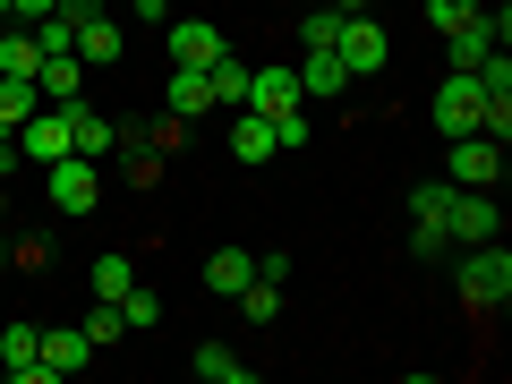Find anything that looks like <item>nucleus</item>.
<instances>
[{
	"mask_svg": "<svg viewBox=\"0 0 512 384\" xmlns=\"http://www.w3.org/2000/svg\"><path fill=\"white\" fill-rule=\"evenodd\" d=\"M444 43H453V69H461V77H470L478 60H487V52H504V43H495V35H487V26H478V18H470V26H453V35H444Z\"/></svg>",
	"mask_w": 512,
	"mask_h": 384,
	"instance_id": "5701e85b",
	"label": "nucleus"
},
{
	"mask_svg": "<svg viewBox=\"0 0 512 384\" xmlns=\"http://www.w3.org/2000/svg\"><path fill=\"white\" fill-rule=\"evenodd\" d=\"M77 333H86L94 350H111V342H120V333H128V316H120V299H94V308H86V325H77Z\"/></svg>",
	"mask_w": 512,
	"mask_h": 384,
	"instance_id": "393cba45",
	"label": "nucleus"
},
{
	"mask_svg": "<svg viewBox=\"0 0 512 384\" xmlns=\"http://www.w3.org/2000/svg\"><path fill=\"white\" fill-rule=\"evenodd\" d=\"M60 120H69V154H86V163L120 146V128H111L103 111H86V94H77V103H60Z\"/></svg>",
	"mask_w": 512,
	"mask_h": 384,
	"instance_id": "9b49d317",
	"label": "nucleus"
},
{
	"mask_svg": "<svg viewBox=\"0 0 512 384\" xmlns=\"http://www.w3.org/2000/svg\"><path fill=\"white\" fill-rule=\"evenodd\" d=\"M478 103H487V94H478V77H444V86H436V128H444V137H470V128H478Z\"/></svg>",
	"mask_w": 512,
	"mask_h": 384,
	"instance_id": "0eeeda50",
	"label": "nucleus"
},
{
	"mask_svg": "<svg viewBox=\"0 0 512 384\" xmlns=\"http://www.w3.org/2000/svg\"><path fill=\"white\" fill-rule=\"evenodd\" d=\"M231 154L239 163H274V120H256V111H231Z\"/></svg>",
	"mask_w": 512,
	"mask_h": 384,
	"instance_id": "4468645a",
	"label": "nucleus"
},
{
	"mask_svg": "<svg viewBox=\"0 0 512 384\" xmlns=\"http://www.w3.org/2000/svg\"><path fill=\"white\" fill-rule=\"evenodd\" d=\"M43 111V86H26V77H0V128H26Z\"/></svg>",
	"mask_w": 512,
	"mask_h": 384,
	"instance_id": "4be33fe9",
	"label": "nucleus"
},
{
	"mask_svg": "<svg viewBox=\"0 0 512 384\" xmlns=\"http://www.w3.org/2000/svg\"><path fill=\"white\" fill-rule=\"evenodd\" d=\"M0 367H9L18 384H52V367H43V333L35 325H9V333H0Z\"/></svg>",
	"mask_w": 512,
	"mask_h": 384,
	"instance_id": "f8f14e48",
	"label": "nucleus"
},
{
	"mask_svg": "<svg viewBox=\"0 0 512 384\" xmlns=\"http://www.w3.org/2000/svg\"><path fill=\"white\" fill-rule=\"evenodd\" d=\"M222 52H231V43H222L214 18H180V26H171V60H180V69H214Z\"/></svg>",
	"mask_w": 512,
	"mask_h": 384,
	"instance_id": "1a4fd4ad",
	"label": "nucleus"
},
{
	"mask_svg": "<svg viewBox=\"0 0 512 384\" xmlns=\"http://www.w3.org/2000/svg\"><path fill=\"white\" fill-rule=\"evenodd\" d=\"M239 308H248L256 325H274V316H282V282H265V274H256L248 291H239Z\"/></svg>",
	"mask_w": 512,
	"mask_h": 384,
	"instance_id": "c85d7f7f",
	"label": "nucleus"
},
{
	"mask_svg": "<svg viewBox=\"0 0 512 384\" xmlns=\"http://www.w3.org/2000/svg\"><path fill=\"white\" fill-rule=\"evenodd\" d=\"M18 163H26V154H18V137L0 128V180H18Z\"/></svg>",
	"mask_w": 512,
	"mask_h": 384,
	"instance_id": "2f4dec72",
	"label": "nucleus"
},
{
	"mask_svg": "<svg viewBox=\"0 0 512 384\" xmlns=\"http://www.w3.org/2000/svg\"><path fill=\"white\" fill-rule=\"evenodd\" d=\"M52 9H60V0H9V18H18V26H35V18H52Z\"/></svg>",
	"mask_w": 512,
	"mask_h": 384,
	"instance_id": "7c9ffc66",
	"label": "nucleus"
},
{
	"mask_svg": "<svg viewBox=\"0 0 512 384\" xmlns=\"http://www.w3.org/2000/svg\"><path fill=\"white\" fill-rule=\"evenodd\" d=\"M444 180H453V188H495V180H504V146H495L487 128L453 137V154H444Z\"/></svg>",
	"mask_w": 512,
	"mask_h": 384,
	"instance_id": "7ed1b4c3",
	"label": "nucleus"
},
{
	"mask_svg": "<svg viewBox=\"0 0 512 384\" xmlns=\"http://www.w3.org/2000/svg\"><path fill=\"white\" fill-rule=\"evenodd\" d=\"M35 69H43L35 35H26V26H0V77H26V86H35Z\"/></svg>",
	"mask_w": 512,
	"mask_h": 384,
	"instance_id": "6ab92c4d",
	"label": "nucleus"
},
{
	"mask_svg": "<svg viewBox=\"0 0 512 384\" xmlns=\"http://www.w3.org/2000/svg\"><path fill=\"white\" fill-rule=\"evenodd\" d=\"M478 18V0H427V26L436 35H453V26H470Z\"/></svg>",
	"mask_w": 512,
	"mask_h": 384,
	"instance_id": "c756f323",
	"label": "nucleus"
},
{
	"mask_svg": "<svg viewBox=\"0 0 512 384\" xmlns=\"http://www.w3.org/2000/svg\"><path fill=\"white\" fill-rule=\"evenodd\" d=\"M9 137H18V154H26V163H60V154H69V120H60V103H43L35 120H26V128H9Z\"/></svg>",
	"mask_w": 512,
	"mask_h": 384,
	"instance_id": "6e6552de",
	"label": "nucleus"
},
{
	"mask_svg": "<svg viewBox=\"0 0 512 384\" xmlns=\"http://www.w3.org/2000/svg\"><path fill=\"white\" fill-rule=\"evenodd\" d=\"M325 9H342V18H350V9H367V0H325Z\"/></svg>",
	"mask_w": 512,
	"mask_h": 384,
	"instance_id": "473e14b6",
	"label": "nucleus"
},
{
	"mask_svg": "<svg viewBox=\"0 0 512 384\" xmlns=\"http://www.w3.org/2000/svg\"><path fill=\"white\" fill-rule=\"evenodd\" d=\"M453 282H461L470 308H504V299H512V256H504V239H470V248L453 256Z\"/></svg>",
	"mask_w": 512,
	"mask_h": 384,
	"instance_id": "f257e3e1",
	"label": "nucleus"
},
{
	"mask_svg": "<svg viewBox=\"0 0 512 384\" xmlns=\"http://www.w3.org/2000/svg\"><path fill=\"white\" fill-rule=\"evenodd\" d=\"M120 316H128V333H154V325H163V299L128 282V291H120Z\"/></svg>",
	"mask_w": 512,
	"mask_h": 384,
	"instance_id": "cd10ccee",
	"label": "nucleus"
},
{
	"mask_svg": "<svg viewBox=\"0 0 512 384\" xmlns=\"http://www.w3.org/2000/svg\"><path fill=\"white\" fill-rule=\"evenodd\" d=\"M256 282V256L248 248H214V265H205V291H222V299H239Z\"/></svg>",
	"mask_w": 512,
	"mask_h": 384,
	"instance_id": "dca6fc26",
	"label": "nucleus"
},
{
	"mask_svg": "<svg viewBox=\"0 0 512 384\" xmlns=\"http://www.w3.org/2000/svg\"><path fill=\"white\" fill-rule=\"evenodd\" d=\"M86 359H94L86 333H43V367H52V376H86Z\"/></svg>",
	"mask_w": 512,
	"mask_h": 384,
	"instance_id": "aec40b11",
	"label": "nucleus"
},
{
	"mask_svg": "<svg viewBox=\"0 0 512 384\" xmlns=\"http://www.w3.org/2000/svg\"><path fill=\"white\" fill-rule=\"evenodd\" d=\"M35 86H43V103H77V94H86V60H77V52L43 60V69H35Z\"/></svg>",
	"mask_w": 512,
	"mask_h": 384,
	"instance_id": "2eb2a0df",
	"label": "nucleus"
},
{
	"mask_svg": "<svg viewBox=\"0 0 512 384\" xmlns=\"http://www.w3.org/2000/svg\"><path fill=\"white\" fill-rule=\"evenodd\" d=\"M453 214V180H419L410 188V222H444Z\"/></svg>",
	"mask_w": 512,
	"mask_h": 384,
	"instance_id": "bb28decb",
	"label": "nucleus"
},
{
	"mask_svg": "<svg viewBox=\"0 0 512 384\" xmlns=\"http://www.w3.org/2000/svg\"><path fill=\"white\" fill-rule=\"evenodd\" d=\"M333 60L350 69V86H367V77H384L393 43H384V26L367 18V9H350V18H342V35H333Z\"/></svg>",
	"mask_w": 512,
	"mask_h": 384,
	"instance_id": "f03ea898",
	"label": "nucleus"
},
{
	"mask_svg": "<svg viewBox=\"0 0 512 384\" xmlns=\"http://www.w3.org/2000/svg\"><path fill=\"white\" fill-rule=\"evenodd\" d=\"M205 77H214V111H239V103H248V60H239V52H222Z\"/></svg>",
	"mask_w": 512,
	"mask_h": 384,
	"instance_id": "412c9836",
	"label": "nucleus"
},
{
	"mask_svg": "<svg viewBox=\"0 0 512 384\" xmlns=\"http://www.w3.org/2000/svg\"><path fill=\"white\" fill-rule=\"evenodd\" d=\"M163 103H171V120H205V111H214V77H205V69H180V60H171Z\"/></svg>",
	"mask_w": 512,
	"mask_h": 384,
	"instance_id": "ddd939ff",
	"label": "nucleus"
},
{
	"mask_svg": "<svg viewBox=\"0 0 512 384\" xmlns=\"http://www.w3.org/2000/svg\"><path fill=\"white\" fill-rule=\"evenodd\" d=\"M43 188H52V214H94L103 171H94L86 154H60V163H43Z\"/></svg>",
	"mask_w": 512,
	"mask_h": 384,
	"instance_id": "20e7f679",
	"label": "nucleus"
},
{
	"mask_svg": "<svg viewBox=\"0 0 512 384\" xmlns=\"http://www.w3.org/2000/svg\"><path fill=\"white\" fill-rule=\"evenodd\" d=\"M495 188H453V214H444V231H453V248H470V239H495Z\"/></svg>",
	"mask_w": 512,
	"mask_h": 384,
	"instance_id": "423d86ee",
	"label": "nucleus"
},
{
	"mask_svg": "<svg viewBox=\"0 0 512 384\" xmlns=\"http://www.w3.org/2000/svg\"><path fill=\"white\" fill-rule=\"evenodd\" d=\"M111 9H128V0H111Z\"/></svg>",
	"mask_w": 512,
	"mask_h": 384,
	"instance_id": "72a5a7b5",
	"label": "nucleus"
},
{
	"mask_svg": "<svg viewBox=\"0 0 512 384\" xmlns=\"http://www.w3.org/2000/svg\"><path fill=\"white\" fill-rule=\"evenodd\" d=\"M333 35H342V9H325V0H316L308 18H299V52H333Z\"/></svg>",
	"mask_w": 512,
	"mask_h": 384,
	"instance_id": "a878e982",
	"label": "nucleus"
},
{
	"mask_svg": "<svg viewBox=\"0 0 512 384\" xmlns=\"http://www.w3.org/2000/svg\"><path fill=\"white\" fill-rule=\"evenodd\" d=\"M128 282H137V265H128V256H94V274H86V299H120Z\"/></svg>",
	"mask_w": 512,
	"mask_h": 384,
	"instance_id": "b1692460",
	"label": "nucleus"
},
{
	"mask_svg": "<svg viewBox=\"0 0 512 384\" xmlns=\"http://www.w3.org/2000/svg\"><path fill=\"white\" fill-rule=\"evenodd\" d=\"M299 94H316V103H333V94H350V69L333 52H308L299 60Z\"/></svg>",
	"mask_w": 512,
	"mask_h": 384,
	"instance_id": "f3484780",
	"label": "nucleus"
},
{
	"mask_svg": "<svg viewBox=\"0 0 512 384\" xmlns=\"http://www.w3.org/2000/svg\"><path fill=\"white\" fill-rule=\"evenodd\" d=\"M299 103H308V94H299V69H248V103H239V111H256V120H291Z\"/></svg>",
	"mask_w": 512,
	"mask_h": 384,
	"instance_id": "39448f33",
	"label": "nucleus"
},
{
	"mask_svg": "<svg viewBox=\"0 0 512 384\" xmlns=\"http://www.w3.org/2000/svg\"><path fill=\"white\" fill-rule=\"evenodd\" d=\"M188 367H197L205 384H248V376H256V367L239 359V350H222V342H197V359H188Z\"/></svg>",
	"mask_w": 512,
	"mask_h": 384,
	"instance_id": "a211bd4d",
	"label": "nucleus"
},
{
	"mask_svg": "<svg viewBox=\"0 0 512 384\" xmlns=\"http://www.w3.org/2000/svg\"><path fill=\"white\" fill-rule=\"evenodd\" d=\"M120 52H128L120 18H111V9H86V18H77V60H86V69H111Z\"/></svg>",
	"mask_w": 512,
	"mask_h": 384,
	"instance_id": "9d476101",
	"label": "nucleus"
}]
</instances>
